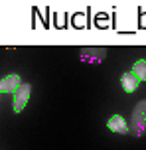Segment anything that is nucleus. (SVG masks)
<instances>
[{
	"mask_svg": "<svg viewBox=\"0 0 146 150\" xmlns=\"http://www.w3.org/2000/svg\"><path fill=\"white\" fill-rule=\"evenodd\" d=\"M30 93H32V85L30 83H22V85L12 93V111H14L16 115H20V112L26 109L28 99H30Z\"/></svg>",
	"mask_w": 146,
	"mask_h": 150,
	"instance_id": "nucleus-2",
	"label": "nucleus"
},
{
	"mask_svg": "<svg viewBox=\"0 0 146 150\" xmlns=\"http://www.w3.org/2000/svg\"><path fill=\"white\" fill-rule=\"evenodd\" d=\"M121 85H123V91L124 93H134V91L138 89V77L132 73V71H126V73L121 75Z\"/></svg>",
	"mask_w": 146,
	"mask_h": 150,
	"instance_id": "nucleus-6",
	"label": "nucleus"
},
{
	"mask_svg": "<svg viewBox=\"0 0 146 150\" xmlns=\"http://www.w3.org/2000/svg\"><path fill=\"white\" fill-rule=\"evenodd\" d=\"M105 55H107L105 47H85V50H81V61H87V63H101Z\"/></svg>",
	"mask_w": 146,
	"mask_h": 150,
	"instance_id": "nucleus-3",
	"label": "nucleus"
},
{
	"mask_svg": "<svg viewBox=\"0 0 146 150\" xmlns=\"http://www.w3.org/2000/svg\"><path fill=\"white\" fill-rule=\"evenodd\" d=\"M20 85H22V77L18 73L4 75V77L0 79V93H14Z\"/></svg>",
	"mask_w": 146,
	"mask_h": 150,
	"instance_id": "nucleus-5",
	"label": "nucleus"
},
{
	"mask_svg": "<svg viewBox=\"0 0 146 150\" xmlns=\"http://www.w3.org/2000/svg\"><path fill=\"white\" fill-rule=\"evenodd\" d=\"M132 73L138 77V81H146V59H136L134 61Z\"/></svg>",
	"mask_w": 146,
	"mask_h": 150,
	"instance_id": "nucleus-7",
	"label": "nucleus"
},
{
	"mask_svg": "<svg viewBox=\"0 0 146 150\" xmlns=\"http://www.w3.org/2000/svg\"><path fill=\"white\" fill-rule=\"evenodd\" d=\"M107 128L111 130V132H116V134H128V132H130V127L126 125V120H124L121 115H113V117H109Z\"/></svg>",
	"mask_w": 146,
	"mask_h": 150,
	"instance_id": "nucleus-4",
	"label": "nucleus"
},
{
	"mask_svg": "<svg viewBox=\"0 0 146 150\" xmlns=\"http://www.w3.org/2000/svg\"><path fill=\"white\" fill-rule=\"evenodd\" d=\"M146 132V99L138 101L136 107L132 109V117H130V134L140 138Z\"/></svg>",
	"mask_w": 146,
	"mask_h": 150,
	"instance_id": "nucleus-1",
	"label": "nucleus"
}]
</instances>
